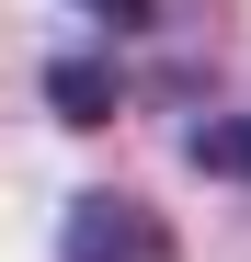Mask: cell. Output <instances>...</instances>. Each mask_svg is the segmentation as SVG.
Returning <instances> with one entry per match:
<instances>
[{
	"label": "cell",
	"instance_id": "obj_3",
	"mask_svg": "<svg viewBox=\"0 0 251 262\" xmlns=\"http://www.w3.org/2000/svg\"><path fill=\"white\" fill-rule=\"evenodd\" d=\"M183 160L205 171V183H251V114H217V125H194Z\"/></svg>",
	"mask_w": 251,
	"mask_h": 262
},
{
	"label": "cell",
	"instance_id": "obj_2",
	"mask_svg": "<svg viewBox=\"0 0 251 262\" xmlns=\"http://www.w3.org/2000/svg\"><path fill=\"white\" fill-rule=\"evenodd\" d=\"M46 103H57V125H114L126 80H114V57H57L46 69Z\"/></svg>",
	"mask_w": 251,
	"mask_h": 262
},
{
	"label": "cell",
	"instance_id": "obj_1",
	"mask_svg": "<svg viewBox=\"0 0 251 262\" xmlns=\"http://www.w3.org/2000/svg\"><path fill=\"white\" fill-rule=\"evenodd\" d=\"M57 251L69 262H183L172 251V216H160L149 194H80L57 216Z\"/></svg>",
	"mask_w": 251,
	"mask_h": 262
},
{
	"label": "cell",
	"instance_id": "obj_4",
	"mask_svg": "<svg viewBox=\"0 0 251 262\" xmlns=\"http://www.w3.org/2000/svg\"><path fill=\"white\" fill-rule=\"evenodd\" d=\"M80 12H103V23H114V34H137V23H149V12H160V0H80Z\"/></svg>",
	"mask_w": 251,
	"mask_h": 262
}]
</instances>
